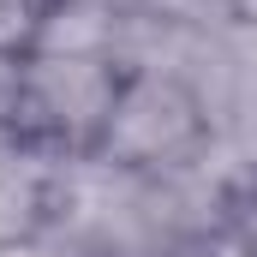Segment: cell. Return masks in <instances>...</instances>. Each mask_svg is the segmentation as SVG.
Segmentation results:
<instances>
[{
	"instance_id": "1",
	"label": "cell",
	"mask_w": 257,
	"mask_h": 257,
	"mask_svg": "<svg viewBox=\"0 0 257 257\" xmlns=\"http://www.w3.org/2000/svg\"><path fill=\"white\" fill-rule=\"evenodd\" d=\"M221 138H227L221 114L203 102V90L186 72H174V66H126L108 132L96 144V162L144 174V180H174V174L203 168L221 150Z\"/></svg>"
},
{
	"instance_id": "2",
	"label": "cell",
	"mask_w": 257,
	"mask_h": 257,
	"mask_svg": "<svg viewBox=\"0 0 257 257\" xmlns=\"http://www.w3.org/2000/svg\"><path fill=\"white\" fill-rule=\"evenodd\" d=\"M126 66L108 54H24L12 60V102H6V132L24 138L30 150L72 162V156H96L114 96H120Z\"/></svg>"
},
{
	"instance_id": "3",
	"label": "cell",
	"mask_w": 257,
	"mask_h": 257,
	"mask_svg": "<svg viewBox=\"0 0 257 257\" xmlns=\"http://www.w3.org/2000/svg\"><path fill=\"white\" fill-rule=\"evenodd\" d=\"M54 0H0V60H24L42 42Z\"/></svg>"
},
{
	"instance_id": "4",
	"label": "cell",
	"mask_w": 257,
	"mask_h": 257,
	"mask_svg": "<svg viewBox=\"0 0 257 257\" xmlns=\"http://www.w3.org/2000/svg\"><path fill=\"white\" fill-rule=\"evenodd\" d=\"M0 257H60V251H48L42 239H12V245H0Z\"/></svg>"
}]
</instances>
